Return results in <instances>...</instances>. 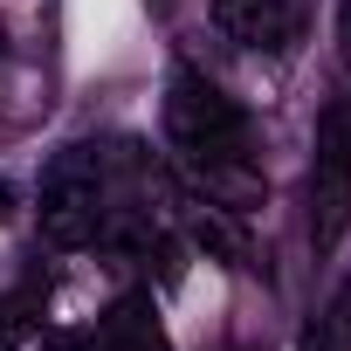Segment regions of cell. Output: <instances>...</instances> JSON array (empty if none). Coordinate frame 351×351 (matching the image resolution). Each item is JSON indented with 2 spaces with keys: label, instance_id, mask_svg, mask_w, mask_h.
I'll use <instances>...</instances> for the list:
<instances>
[{
  "label": "cell",
  "instance_id": "cell-1",
  "mask_svg": "<svg viewBox=\"0 0 351 351\" xmlns=\"http://www.w3.org/2000/svg\"><path fill=\"white\" fill-rule=\"evenodd\" d=\"M165 138L186 165L207 172V186L248 193V110L200 69H172L165 76Z\"/></svg>",
  "mask_w": 351,
  "mask_h": 351
},
{
  "label": "cell",
  "instance_id": "cell-2",
  "mask_svg": "<svg viewBox=\"0 0 351 351\" xmlns=\"http://www.w3.org/2000/svg\"><path fill=\"white\" fill-rule=\"evenodd\" d=\"M42 241L49 248H90L110 221V186H104V152L97 145H62L56 165L42 172Z\"/></svg>",
  "mask_w": 351,
  "mask_h": 351
},
{
  "label": "cell",
  "instance_id": "cell-3",
  "mask_svg": "<svg viewBox=\"0 0 351 351\" xmlns=\"http://www.w3.org/2000/svg\"><path fill=\"white\" fill-rule=\"evenodd\" d=\"M351 228V117L344 104L324 110L317 124V158H310V241L317 255H330Z\"/></svg>",
  "mask_w": 351,
  "mask_h": 351
},
{
  "label": "cell",
  "instance_id": "cell-4",
  "mask_svg": "<svg viewBox=\"0 0 351 351\" xmlns=\"http://www.w3.org/2000/svg\"><path fill=\"white\" fill-rule=\"evenodd\" d=\"M214 28L241 49H282L296 28V8L289 0H214Z\"/></svg>",
  "mask_w": 351,
  "mask_h": 351
},
{
  "label": "cell",
  "instance_id": "cell-5",
  "mask_svg": "<svg viewBox=\"0 0 351 351\" xmlns=\"http://www.w3.org/2000/svg\"><path fill=\"white\" fill-rule=\"evenodd\" d=\"M97 351H172L165 344V324H158V303L145 296V289H131V296H117L104 317H97Z\"/></svg>",
  "mask_w": 351,
  "mask_h": 351
},
{
  "label": "cell",
  "instance_id": "cell-6",
  "mask_svg": "<svg viewBox=\"0 0 351 351\" xmlns=\"http://www.w3.org/2000/svg\"><path fill=\"white\" fill-rule=\"evenodd\" d=\"M186 234H193L207 255H221L228 269H241V262H248V248H241V234L221 221V207H200V200H186Z\"/></svg>",
  "mask_w": 351,
  "mask_h": 351
},
{
  "label": "cell",
  "instance_id": "cell-7",
  "mask_svg": "<svg viewBox=\"0 0 351 351\" xmlns=\"http://www.w3.org/2000/svg\"><path fill=\"white\" fill-rule=\"evenodd\" d=\"M303 351H351V282L303 324Z\"/></svg>",
  "mask_w": 351,
  "mask_h": 351
},
{
  "label": "cell",
  "instance_id": "cell-8",
  "mask_svg": "<svg viewBox=\"0 0 351 351\" xmlns=\"http://www.w3.org/2000/svg\"><path fill=\"white\" fill-rule=\"evenodd\" d=\"M49 351H97V337H90V330H56Z\"/></svg>",
  "mask_w": 351,
  "mask_h": 351
},
{
  "label": "cell",
  "instance_id": "cell-9",
  "mask_svg": "<svg viewBox=\"0 0 351 351\" xmlns=\"http://www.w3.org/2000/svg\"><path fill=\"white\" fill-rule=\"evenodd\" d=\"M337 56H344V69H351V0H337Z\"/></svg>",
  "mask_w": 351,
  "mask_h": 351
},
{
  "label": "cell",
  "instance_id": "cell-10",
  "mask_svg": "<svg viewBox=\"0 0 351 351\" xmlns=\"http://www.w3.org/2000/svg\"><path fill=\"white\" fill-rule=\"evenodd\" d=\"M0 214H8V186H0Z\"/></svg>",
  "mask_w": 351,
  "mask_h": 351
},
{
  "label": "cell",
  "instance_id": "cell-11",
  "mask_svg": "<svg viewBox=\"0 0 351 351\" xmlns=\"http://www.w3.org/2000/svg\"><path fill=\"white\" fill-rule=\"evenodd\" d=\"M344 117H351V97H344Z\"/></svg>",
  "mask_w": 351,
  "mask_h": 351
}]
</instances>
